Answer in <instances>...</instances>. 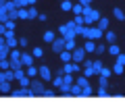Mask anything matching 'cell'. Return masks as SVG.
I'll list each match as a JSON object with an SVG mask.
<instances>
[{
    "instance_id": "36",
    "label": "cell",
    "mask_w": 125,
    "mask_h": 106,
    "mask_svg": "<svg viewBox=\"0 0 125 106\" xmlns=\"http://www.w3.org/2000/svg\"><path fill=\"white\" fill-rule=\"evenodd\" d=\"M98 77H100L98 85H100V87H106V85H108V77H102V75H98Z\"/></svg>"
},
{
    "instance_id": "24",
    "label": "cell",
    "mask_w": 125,
    "mask_h": 106,
    "mask_svg": "<svg viewBox=\"0 0 125 106\" xmlns=\"http://www.w3.org/2000/svg\"><path fill=\"white\" fill-rule=\"evenodd\" d=\"M6 44H9V48H10V50L17 48V44H19V42H17V35H10V38H6Z\"/></svg>"
},
{
    "instance_id": "35",
    "label": "cell",
    "mask_w": 125,
    "mask_h": 106,
    "mask_svg": "<svg viewBox=\"0 0 125 106\" xmlns=\"http://www.w3.org/2000/svg\"><path fill=\"white\" fill-rule=\"evenodd\" d=\"M19 19H29V10L27 9H19Z\"/></svg>"
},
{
    "instance_id": "21",
    "label": "cell",
    "mask_w": 125,
    "mask_h": 106,
    "mask_svg": "<svg viewBox=\"0 0 125 106\" xmlns=\"http://www.w3.org/2000/svg\"><path fill=\"white\" fill-rule=\"evenodd\" d=\"M62 81H65V85H69V87H71V85L75 83V79H73V73H65V75H62Z\"/></svg>"
},
{
    "instance_id": "44",
    "label": "cell",
    "mask_w": 125,
    "mask_h": 106,
    "mask_svg": "<svg viewBox=\"0 0 125 106\" xmlns=\"http://www.w3.org/2000/svg\"><path fill=\"white\" fill-rule=\"evenodd\" d=\"M83 96H92V87H90V85L83 87Z\"/></svg>"
},
{
    "instance_id": "8",
    "label": "cell",
    "mask_w": 125,
    "mask_h": 106,
    "mask_svg": "<svg viewBox=\"0 0 125 106\" xmlns=\"http://www.w3.org/2000/svg\"><path fill=\"white\" fill-rule=\"evenodd\" d=\"M102 35H104V31L100 27H90V38L88 40H100Z\"/></svg>"
},
{
    "instance_id": "6",
    "label": "cell",
    "mask_w": 125,
    "mask_h": 106,
    "mask_svg": "<svg viewBox=\"0 0 125 106\" xmlns=\"http://www.w3.org/2000/svg\"><path fill=\"white\" fill-rule=\"evenodd\" d=\"M85 54H88V50H85L83 46H81V48L77 46V48L73 50V62H83L85 60Z\"/></svg>"
},
{
    "instance_id": "29",
    "label": "cell",
    "mask_w": 125,
    "mask_h": 106,
    "mask_svg": "<svg viewBox=\"0 0 125 106\" xmlns=\"http://www.w3.org/2000/svg\"><path fill=\"white\" fill-rule=\"evenodd\" d=\"M71 13H75V15H83V4H81V2L73 4V10H71Z\"/></svg>"
},
{
    "instance_id": "37",
    "label": "cell",
    "mask_w": 125,
    "mask_h": 106,
    "mask_svg": "<svg viewBox=\"0 0 125 106\" xmlns=\"http://www.w3.org/2000/svg\"><path fill=\"white\" fill-rule=\"evenodd\" d=\"M44 96H46V98H52V96H56V89H52V87H46Z\"/></svg>"
},
{
    "instance_id": "11",
    "label": "cell",
    "mask_w": 125,
    "mask_h": 106,
    "mask_svg": "<svg viewBox=\"0 0 125 106\" xmlns=\"http://www.w3.org/2000/svg\"><path fill=\"white\" fill-rule=\"evenodd\" d=\"M10 92H13L10 81H0V94H10Z\"/></svg>"
},
{
    "instance_id": "42",
    "label": "cell",
    "mask_w": 125,
    "mask_h": 106,
    "mask_svg": "<svg viewBox=\"0 0 125 106\" xmlns=\"http://www.w3.org/2000/svg\"><path fill=\"white\" fill-rule=\"evenodd\" d=\"M111 73H113V69H106V67L100 71V75H102V77H111Z\"/></svg>"
},
{
    "instance_id": "28",
    "label": "cell",
    "mask_w": 125,
    "mask_h": 106,
    "mask_svg": "<svg viewBox=\"0 0 125 106\" xmlns=\"http://www.w3.org/2000/svg\"><path fill=\"white\" fill-rule=\"evenodd\" d=\"M98 27H100L102 31H106V29H108V19H106V17H100V21H98Z\"/></svg>"
},
{
    "instance_id": "12",
    "label": "cell",
    "mask_w": 125,
    "mask_h": 106,
    "mask_svg": "<svg viewBox=\"0 0 125 106\" xmlns=\"http://www.w3.org/2000/svg\"><path fill=\"white\" fill-rule=\"evenodd\" d=\"M104 40H106L108 44H115V42H117V33L111 31V29H106V31H104Z\"/></svg>"
},
{
    "instance_id": "39",
    "label": "cell",
    "mask_w": 125,
    "mask_h": 106,
    "mask_svg": "<svg viewBox=\"0 0 125 106\" xmlns=\"http://www.w3.org/2000/svg\"><path fill=\"white\" fill-rule=\"evenodd\" d=\"M9 19L17 21V19H19V9H17V10H10V13H9Z\"/></svg>"
},
{
    "instance_id": "4",
    "label": "cell",
    "mask_w": 125,
    "mask_h": 106,
    "mask_svg": "<svg viewBox=\"0 0 125 106\" xmlns=\"http://www.w3.org/2000/svg\"><path fill=\"white\" fill-rule=\"evenodd\" d=\"M58 33H61L65 40H75V38H77V29H67V25L58 27Z\"/></svg>"
},
{
    "instance_id": "27",
    "label": "cell",
    "mask_w": 125,
    "mask_h": 106,
    "mask_svg": "<svg viewBox=\"0 0 125 106\" xmlns=\"http://www.w3.org/2000/svg\"><path fill=\"white\" fill-rule=\"evenodd\" d=\"M108 52H111L113 56H119V54H121V48H119L117 44H111V46H108Z\"/></svg>"
},
{
    "instance_id": "49",
    "label": "cell",
    "mask_w": 125,
    "mask_h": 106,
    "mask_svg": "<svg viewBox=\"0 0 125 106\" xmlns=\"http://www.w3.org/2000/svg\"><path fill=\"white\" fill-rule=\"evenodd\" d=\"M79 2H81L83 6H90V4H92V0H79Z\"/></svg>"
},
{
    "instance_id": "34",
    "label": "cell",
    "mask_w": 125,
    "mask_h": 106,
    "mask_svg": "<svg viewBox=\"0 0 125 106\" xmlns=\"http://www.w3.org/2000/svg\"><path fill=\"white\" fill-rule=\"evenodd\" d=\"M33 56H36V58H42V56H44V50H42L40 46H36V48H33Z\"/></svg>"
},
{
    "instance_id": "16",
    "label": "cell",
    "mask_w": 125,
    "mask_h": 106,
    "mask_svg": "<svg viewBox=\"0 0 125 106\" xmlns=\"http://www.w3.org/2000/svg\"><path fill=\"white\" fill-rule=\"evenodd\" d=\"M83 75H85V77H94V75H96L94 65H83Z\"/></svg>"
},
{
    "instance_id": "41",
    "label": "cell",
    "mask_w": 125,
    "mask_h": 106,
    "mask_svg": "<svg viewBox=\"0 0 125 106\" xmlns=\"http://www.w3.org/2000/svg\"><path fill=\"white\" fill-rule=\"evenodd\" d=\"M17 4H19V9H27L29 6V0H17Z\"/></svg>"
},
{
    "instance_id": "17",
    "label": "cell",
    "mask_w": 125,
    "mask_h": 106,
    "mask_svg": "<svg viewBox=\"0 0 125 106\" xmlns=\"http://www.w3.org/2000/svg\"><path fill=\"white\" fill-rule=\"evenodd\" d=\"M25 73L29 77H38V75H40V69H36L33 65H29V67H25Z\"/></svg>"
},
{
    "instance_id": "3",
    "label": "cell",
    "mask_w": 125,
    "mask_h": 106,
    "mask_svg": "<svg viewBox=\"0 0 125 106\" xmlns=\"http://www.w3.org/2000/svg\"><path fill=\"white\" fill-rule=\"evenodd\" d=\"M10 96H15V98H33V92H31V87H21L19 85L17 89L10 92Z\"/></svg>"
},
{
    "instance_id": "10",
    "label": "cell",
    "mask_w": 125,
    "mask_h": 106,
    "mask_svg": "<svg viewBox=\"0 0 125 106\" xmlns=\"http://www.w3.org/2000/svg\"><path fill=\"white\" fill-rule=\"evenodd\" d=\"M21 62H23V67H29V65H33V54H27V52H23V54H21Z\"/></svg>"
},
{
    "instance_id": "25",
    "label": "cell",
    "mask_w": 125,
    "mask_h": 106,
    "mask_svg": "<svg viewBox=\"0 0 125 106\" xmlns=\"http://www.w3.org/2000/svg\"><path fill=\"white\" fill-rule=\"evenodd\" d=\"M27 10H29V19H38V17H40V13H38V10H36V4L27 6Z\"/></svg>"
},
{
    "instance_id": "2",
    "label": "cell",
    "mask_w": 125,
    "mask_h": 106,
    "mask_svg": "<svg viewBox=\"0 0 125 106\" xmlns=\"http://www.w3.org/2000/svg\"><path fill=\"white\" fill-rule=\"evenodd\" d=\"M31 92H33V96H44V92H46V85H44V79H36V77H33V79H31Z\"/></svg>"
},
{
    "instance_id": "38",
    "label": "cell",
    "mask_w": 125,
    "mask_h": 106,
    "mask_svg": "<svg viewBox=\"0 0 125 106\" xmlns=\"http://www.w3.org/2000/svg\"><path fill=\"white\" fill-rule=\"evenodd\" d=\"M75 23L77 25H85V17L83 15H75Z\"/></svg>"
},
{
    "instance_id": "14",
    "label": "cell",
    "mask_w": 125,
    "mask_h": 106,
    "mask_svg": "<svg viewBox=\"0 0 125 106\" xmlns=\"http://www.w3.org/2000/svg\"><path fill=\"white\" fill-rule=\"evenodd\" d=\"M71 96H83V87H81L77 81L71 85Z\"/></svg>"
},
{
    "instance_id": "20",
    "label": "cell",
    "mask_w": 125,
    "mask_h": 106,
    "mask_svg": "<svg viewBox=\"0 0 125 106\" xmlns=\"http://www.w3.org/2000/svg\"><path fill=\"white\" fill-rule=\"evenodd\" d=\"M54 40H56V35H54V31H46V33H44V42H46V44H52V42Z\"/></svg>"
},
{
    "instance_id": "50",
    "label": "cell",
    "mask_w": 125,
    "mask_h": 106,
    "mask_svg": "<svg viewBox=\"0 0 125 106\" xmlns=\"http://www.w3.org/2000/svg\"><path fill=\"white\" fill-rule=\"evenodd\" d=\"M36 2H38V0H29V6H31V4H36Z\"/></svg>"
},
{
    "instance_id": "43",
    "label": "cell",
    "mask_w": 125,
    "mask_h": 106,
    "mask_svg": "<svg viewBox=\"0 0 125 106\" xmlns=\"http://www.w3.org/2000/svg\"><path fill=\"white\" fill-rule=\"evenodd\" d=\"M106 46H102V44H98V48H96V52H98V54H104V52H106Z\"/></svg>"
},
{
    "instance_id": "22",
    "label": "cell",
    "mask_w": 125,
    "mask_h": 106,
    "mask_svg": "<svg viewBox=\"0 0 125 106\" xmlns=\"http://www.w3.org/2000/svg\"><path fill=\"white\" fill-rule=\"evenodd\" d=\"M123 69H125V65H121L119 60L113 65V73H115V75H121V73H123Z\"/></svg>"
},
{
    "instance_id": "51",
    "label": "cell",
    "mask_w": 125,
    "mask_h": 106,
    "mask_svg": "<svg viewBox=\"0 0 125 106\" xmlns=\"http://www.w3.org/2000/svg\"><path fill=\"white\" fill-rule=\"evenodd\" d=\"M0 4H4V0H0Z\"/></svg>"
},
{
    "instance_id": "1",
    "label": "cell",
    "mask_w": 125,
    "mask_h": 106,
    "mask_svg": "<svg viewBox=\"0 0 125 106\" xmlns=\"http://www.w3.org/2000/svg\"><path fill=\"white\" fill-rule=\"evenodd\" d=\"M83 17H85V25H94L100 21V10H94L92 6H83Z\"/></svg>"
},
{
    "instance_id": "19",
    "label": "cell",
    "mask_w": 125,
    "mask_h": 106,
    "mask_svg": "<svg viewBox=\"0 0 125 106\" xmlns=\"http://www.w3.org/2000/svg\"><path fill=\"white\" fill-rule=\"evenodd\" d=\"M61 10H65V13L73 10V2H71V0H62V2H61Z\"/></svg>"
},
{
    "instance_id": "40",
    "label": "cell",
    "mask_w": 125,
    "mask_h": 106,
    "mask_svg": "<svg viewBox=\"0 0 125 106\" xmlns=\"http://www.w3.org/2000/svg\"><path fill=\"white\" fill-rule=\"evenodd\" d=\"M98 96H100V98H106V96H108L106 87H100V85H98Z\"/></svg>"
},
{
    "instance_id": "26",
    "label": "cell",
    "mask_w": 125,
    "mask_h": 106,
    "mask_svg": "<svg viewBox=\"0 0 125 106\" xmlns=\"http://www.w3.org/2000/svg\"><path fill=\"white\" fill-rule=\"evenodd\" d=\"M21 54H23V52H19L17 48H13V50H10V56H9V58H10V60H21Z\"/></svg>"
},
{
    "instance_id": "48",
    "label": "cell",
    "mask_w": 125,
    "mask_h": 106,
    "mask_svg": "<svg viewBox=\"0 0 125 106\" xmlns=\"http://www.w3.org/2000/svg\"><path fill=\"white\" fill-rule=\"evenodd\" d=\"M38 19H40V21H46V19H48V15H46V13H40V17H38Z\"/></svg>"
},
{
    "instance_id": "13",
    "label": "cell",
    "mask_w": 125,
    "mask_h": 106,
    "mask_svg": "<svg viewBox=\"0 0 125 106\" xmlns=\"http://www.w3.org/2000/svg\"><path fill=\"white\" fill-rule=\"evenodd\" d=\"M58 56H61L62 62H71V60H73V52H71V50H62Z\"/></svg>"
},
{
    "instance_id": "5",
    "label": "cell",
    "mask_w": 125,
    "mask_h": 106,
    "mask_svg": "<svg viewBox=\"0 0 125 106\" xmlns=\"http://www.w3.org/2000/svg\"><path fill=\"white\" fill-rule=\"evenodd\" d=\"M65 44H67V40H65V38H62V35H61V38H56V40H54L52 44H50V46H52V52L61 54L62 50H65Z\"/></svg>"
},
{
    "instance_id": "47",
    "label": "cell",
    "mask_w": 125,
    "mask_h": 106,
    "mask_svg": "<svg viewBox=\"0 0 125 106\" xmlns=\"http://www.w3.org/2000/svg\"><path fill=\"white\" fill-rule=\"evenodd\" d=\"M4 31H6V25H4V23H0V35H4Z\"/></svg>"
},
{
    "instance_id": "45",
    "label": "cell",
    "mask_w": 125,
    "mask_h": 106,
    "mask_svg": "<svg viewBox=\"0 0 125 106\" xmlns=\"http://www.w3.org/2000/svg\"><path fill=\"white\" fill-rule=\"evenodd\" d=\"M29 42H27V38H19V46H27Z\"/></svg>"
},
{
    "instance_id": "31",
    "label": "cell",
    "mask_w": 125,
    "mask_h": 106,
    "mask_svg": "<svg viewBox=\"0 0 125 106\" xmlns=\"http://www.w3.org/2000/svg\"><path fill=\"white\" fill-rule=\"evenodd\" d=\"M75 48H77L75 40H67V44H65V50H71V52H73V50H75Z\"/></svg>"
},
{
    "instance_id": "46",
    "label": "cell",
    "mask_w": 125,
    "mask_h": 106,
    "mask_svg": "<svg viewBox=\"0 0 125 106\" xmlns=\"http://www.w3.org/2000/svg\"><path fill=\"white\" fill-rule=\"evenodd\" d=\"M117 60H119L121 65H125V54H119V56H117Z\"/></svg>"
},
{
    "instance_id": "53",
    "label": "cell",
    "mask_w": 125,
    "mask_h": 106,
    "mask_svg": "<svg viewBox=\"0 0 125 106\" xmlns=\"http://www.w3.org/2000/svg\"><path fill=\"white\" fill-rule=\"evenodd\" d=\"M15 2H17V0H15Z\"/></svg>"
},
{
    "instance_id": "52",
    "label": "cell",
    "mask_w": 125,
    "mask_h": 106,
    "mask_svg": "<svg viewBox=\"0 0 125 106\" xmlns=\"http://www.w3.org/2000/svg\"><path fill=\"white\" fill-rule=\"evenodd\" d=\"M0 23H2V19H0Z\"/></svg>"
},
{
    "instance_id": "18",
    "label": "cell",
    "mask_w": 125,
    "mask_h": 106,
    "mask_svg": "<svg viewBox=\"0 0 125 106\" xmlns=\"http://www.w3.org/2000/svg\"><path fill=\"white\" fill-rule=\"evenodd\" d=\"M83 48L88 50V52H96V48H98V44H94V40H85Z\"/></svg>"
},
{
    "instance_id": "7",
    "label": "cell",
    "mask_w": 125,
    "mask_h": 106,
    "mask_svg": "<svg viewBox=\"0 0 125 106\" xmlns=\"http://www.w3.org/2000/svg\"><path fill=\"white\" fill-rule=\"evenodd\" d=\"M81 69V62H65V65H62V71H65V73H77V71Z\"/></svg>"
},
{
    "instance_id": "15",
    "label": "cell",
    "mask_w": 125,
    "mask_h": 106,
    "mask_svg": "<svg viewBox=\"0 0 125 106\" xmlns=\"http://www.w3.org/2000/svg\"><path fill=\"white\" fill-rule=\"evenodd\" d=\"M9 56H10L9 44H2V46H0V60H2V58H9Z\"/></svg>"
},
{
    "instance_id": "30",
    "label": "cell",
    "mask_w": 125,
    "mask_h": 106,
    "mask_svg": "<svg viewBox=\"0 0 125 106\" xmlns=\"http://www.w3.org/2000/svg\"><path fill=\"white\" fill-rule=\"evenodd\" d=\"M62 83H65V81H62V75H56V77H54V79H52V85H54V87H56V89L61 87Z\"/></svg>"
},
{
    "instance_id": "32",
    "label": "cell",
    "mask_w": 125,
    "mask_h": 106,
    "mask_svg": "<svg viewBox=\"0 0 125 106\" xmlns=\"http://www.w3.org/2000/svg\"><path fill=\"white\" fill-rule=\"evenodd\" d=\"M94 69H96V75H100V71L104 69V65H102V60H94Z\"/></svg>"
},
{
    "instance_id": "33",
    "label": "cell",
    "mask_w": 125,
    "mask_h": 106,
    "mask_svg": "<svg viewBox=\"0 0 125 106\" xmlns=\"http://www.w3.org/2000/svg\"><path fill=\"white\" fill-rule=\"evenodd\" d=\"M88 79H90V77H85V75H81L79 79H75V81H77V83L81 85V87H85V85H90V83H88Z\"/></svg>"
},
{
    "instance_id": "9",
    "label": "cell",
    "mask_w": 125,
    "mask_h": 106,
    "mask_svg": "<svg viewBox=\"0 0 125 106\" xmlns=\"http://www.w3.org/2000/svg\"><path fill=\"white\" fill-rule=\"evenodd\" d=\"M38 77H42L44 81H50V77H52V73H50V67L42 65V67H40V75H38Z\"/></svg>"
},
{
    "instance_id": "23",
    "label": "cell",
    "mask_w": 125,
    "mask_h": 106,
    "mask_svg": "<svg viewBox=\"0 0 125 106\" xmlns=\"http://www.w3.org/2000/svg\"><path fill=\"white\" fill-rule=\"evenodd\" d=\"M113 17H115L117 21H125V13H123L121 9H115V10H113Z\"/></svg>"
}]
</instances>
